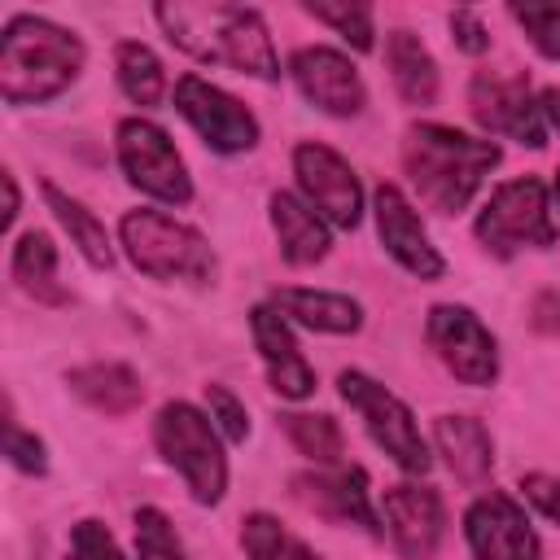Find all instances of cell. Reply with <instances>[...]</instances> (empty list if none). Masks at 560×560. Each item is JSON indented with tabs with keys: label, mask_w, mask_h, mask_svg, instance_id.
Instances as JSON below:
<instances>
[{
	"label": "cell",
	"mask_w": 560,
	"mask_h": 560,
	"mask_svg": "<svg viewBox=\"0 0 560 560\" xmlns=\"http://www.w3.org/2000/svg\"><path fill=\"white\" fill-rule=\"evenodd\" d=\"M166 39L175 48H184L188 57L197 61H210V66H232L241 74H254V79H276L280 74V61H276V48H271V35L262 26V13L258 9H245V4H158L153 9Z\"/></svg>",
	"instance_id": "1"
},
{
	"label": "cell",
	"mask_w": 560,
	"mask_h": 560,
	"mask_svg": "<svg viewBox=\"0 0 560 560\" xmlns=\"http://www.w3.org/2000/svg\"><path fill=\"white\" fill-rule=\"evenodd\" d=\"M402 166L429 210L455 214L472 201L481 179L499 166V144L472 140L455 127L416 122V127H407V140H402Z\"/></svg>",
	"instance_id": "2"
},
{
	"label": "cell",
	"mask_w": 560,
	"mask_h": 560,
	"mask_svg": "<svg viewBox=\"0 0 560 560\" xmlns=\"http://www.w3.org/2000/svg\"><path fill=\"white\" fill-rule=\"evenodd\" d=\"M83 70V39L48 18H13L0 39V96L9 105H39L61 96Z\"/></svg>",
	"instance_id": "3"
},
{
	"label": "cell",
	"mask_w": 560,
	"mask_h": 560,
	"mask_svg": "<svg viewBox=\"0 0 560 560\" xmlns=\"http://www.w3.org/2000/svg\"><path fill=\"white\" fill-rule=\"evenodd\" d=\"M118 232H122V249L136 262V271L153 280H192V284L214 280V254L197 228L162 210H131L122 214Z\"/></svg>",
	"instance_id": "4"
},
{
	"label": "cell",
	"mask_w": 560,
	"mask_h": 560,
	"mask_svg": "<svg viewBox=\"0 0 560 560\" xmlns=\"http://www.w3.org/2000/svg\"><path fill=\"white\" fill-rule=\"evenodd\" d=\"M153 442L171 468L188 481L197 503H219L228 490V459L206 411L192 402H166L153 420Z\"/></svg>",
	"instance_id": "5"
},
{
	"label": "cell",
	"mask_w": 560,
	"mask_h": 560,
	"mask_svg": "<svg viewBox=\"0 0 560 560\" xmlns=\"http://www.w3.org/2000/svg\"><path fill=\"white\" fill-rule=\"evenodd\" d=\"M477 241L494 254V258H512L516 249L534 245H551L556 241V223L547 210V188L538 179H508L490 192L486 210L477 214Z\"/></svg>",
	"instance_id": "6"
},
{
	"label": "cell",
	"mask_w": 560,
	"mask_h": 560,
	"mask_svg": "<svg viewBox=\"0 0 560 560\" xmlns=\"http://www.w3.org/2000/svg\"><path fill=\"white\" fill-rule=\"evenodd\" d=\"M337 385H341V398L363 416L372 442H376L402 472H429L433 455H429V446H424V438H420V429H416V420H411V407H407L398 394H389L381 381H372V376H363V372H354V368L341 372Z\"/></svg>",
	"instance_id": "7"
},
{
	"label": "cell",
	"mask_w": 560,
	"mask_h": 560,
	"mask_svg": "<svg viewBox=\"0 0 560 560\" xmlns=\"http://www.w3.org/2000/svg\"><path fill=\"white\" fill-rule=\"evenodd\" d=\"M118 166L140 192H149L158 201L184 206L192 197V179L184 171V158L175 153L171 136L149 118H122L118 122Z\"/></svg>",
	"instance_id": "8"
},
{
	"label": "cell",
	"mask_w": 560,
	"mask_h": 560,
	"mask_svg": "<svg viewBox=\"0 0 560 560\" xmlns=\"http://www.w3.org/2000/svg\"><path fill=\"white\" fill-rule=\"evenodd\" d=\"M429 346L438 350L442 368L464 381V385H490L499 376V350H494V337L490 328L468 311V306H433L429 311Z\"/></svg>",
	"instance_id": "9"
},
{
	"label": "cell",
	"mask_w": 560,
	"mask_h": 560,
	"mask_svg": "<svg viewBox=\"0 0 560 560\" xmlns=\"http://www.w3.org/2000/svg\"><path fill=\"white\" fill-rule=\"evenodd\" d=\"M175 109L192 122V131L214 153H245L258 144V118L236 96L206 83L201 74H184L175 83Z\"/></svg>",
	"instance_id": "10"
},
{
	"label": "cell",
	"mask_w": 560,
	"mask_h": 560,
	"mask_svg": "<svg viewBox=\"0 0 560 560\" xmlns=\"http://www.w3.org/2000/svg\"><path fill=\"white\" fill-rule=\"evenodd\" d=\"M468 109H472V118H477L486 131L512 136V140H521V144H529V149H542V144H547L542 105H534L529 83H525L521 74H494V70L472 74Z\"/></svg>",
	"instance_id": "11"
},
{
	"label": "cell",
	"mask_w": 560,
	"mask_h": 560,
	"mask_svg": "<svg viewBox=\"0 0 560 560\" xmlns=\"http://www.w3.org/2000/svg\"><path fill=\"white\" fill-rule=\"evenodd\" d=\"M293 175L306 192V201L337 228H354L363 214V188L359 175L346 166L341 153L328 144H298L293 149Z\"/></svg>",
	"instance_id": "12"
},
{
	"label": "cell",
	"mask_w": 560,
	"mask_h": 560,
	"mask_svg": "<svg viewBox=\"0 0 560 560\" xmlns=\"http://www.w3.org/2000/svg\"><path fill=\"white\" fill-rule=\"evenodd\" d=\"M464 534L477 560H538V534L512 494L490 490L464 512Z\"/></svg>",
	"instance_id": "13"
},
{
	"label": "cell",
	"mask_w": 560,
	"mask_h": 560,
	"mask_svg": "<svg viewBox=\"0 0 560 560\" xmlns=\"http://www.w3.org/2000/svg\"><path fill=\"white\" fill-rule=\"evenodd\" d=\"M289 70H293L298 92L311 105H319L324 114H332V118H354L363 109V101H368L359 70L337 48H298Z\"/></svg>",
	"instance_id": "14"
},
{
	"label": "cell",
	"mask_w": 560,
	"mask_h": 560,
	"mask_svg": "<svg viewBox=\"0 0 560 560\" xmlns=\"http://www.w3.org/2000/svg\"><path fill=\"white\" fill-rule=\"evenodd\" d=\"M372 206H376V236H381L385 254H389L398 267H407L411 276L438 280V276L446 271V262H442V254L429 245V232H424L420 214L411 210V201H407L394 184H381L376 197H372Z\"/></svg>",
	"instance_id": "15"
},
{
	"label": "cell",
	"mask_w": 560,
	"mask_h": 560,
	"mask_svg": "<svg viewBox=\"0 0 560 560\" xmlns=\"http://www.w3.org/2000/svg\"><path fill=\"white\" fill-rule=\"evenodd\" d=\"M293 494L319 512L324 521L332 525H359L368 529L372 538H381V521H376V508H372V494H368V472L363 468H328V472H306L293 481Z\"/></svg>",
	"instance_id": "16"
},
{
	"label": "cell",
	"mask_w": 560,
	"mask_h": 560,
	"mask_svg": "<svg viewBox=\"0 0 560 560\" xmlns=\"http://www.w3.org/2000/svg\"><path fill=\"white\" fill-rule=\"evenodd\" d=\"M385 525H389V538H394L402 560H429L438 551L442 525H446L438 490L420 486V481L389 486L385 490Z\"/></svg>",
	"instance_id": "17"
},
{
	"label": "cell",
	"mask_w": 560,
	"mask_h": 560,
	"mask_svg": "<svg viewBox=\"0 0 560 560\" xmlns=\"http://www.w3.org/2000/svg\"><path fill=\"white\" fill-rule=\"evenodd\" d=\"M249 328H254V346H258V354H262V368H267L271 389H276L280 398H293V402L306 398V394L315 389V372H311V363L302 359V350H298V341H293L284 315H280L276 306H254V311H249Z\"/></svg>",
	"instance_id": "18"
},
{
	"label": "cell",
	"mask_w": 560,
	"mask_h": 560,
	"mask_svg": "<svg viewBox=\"0 0 560 560\" xmlns=\"http://www.w3.org/2000/svg\"><path fill=\"white\" fill-rule=\"evenodd\" d=\"M433 442H438V455L446 459V468L464 486H481L490 477L494 442H490L481 420H472V416H438L433 420Z\"/></svg>",
	"instance_id": "19"
},
{
	"label": "cell",
	"mask_w": 560,
	"mask_h": 560,
	"mask_svg": "<svg viewBox=\"0 0 560 560\" xmlns=\"http://www.w3.org/2000/svg\"><path fill=\"white\" fill-rule=\"evenodd\" d=\"M271 228L280 241V254L289 267H311L328 254V228L324 219L298 201L293 192H271Z\"/></svg>",
	"instance_id": "20"
},
{
	"label": "cell",
	"mask_w": 560,
	"mask_h": 560,
	"mask_svg": "<svg viewBox=\"0 0 560 560\" xmlns=\"http://www.w3.org/2000/svg\"><path fill=\"white\" fill-rule=\"evenodd\" d=\"M66 385H70L74 398H83L92 411H105V416H127L144 398V385H140V376L127 363H88V368H74L66 376Z\"/></svg>",
	"instance_id": "21"
},
{
	"label": "cell",
	"mask_w": 560,
	"mask_h": 560,
	"mask_svg": "<svg viewBox=\"0 0 560 560\" xmlns=\"http://www.w3.org/2000/svg\"><path fill=\"white\" fill-rule=\"evenodd\" d=\"M276 311L315 328V332H359L363 306L346 293H324V289H276L271 293Z\"/></svg>",
	"instance_id": "22"
},
{
	"label": "cell",
	"mask_w": 560,
	"mask_h": 560,
	"mask_svg": "<svg viewBox=\"0 0 560 560\" xmlns=\"http://www.w3.org/2000/svg\"><path fill=\"white\" fill-rule=\"evenodd\" d=\"M385 66L402 101L411 105H433L438 101V61L411 31H389L385 35Z\"/></svg>",
	"instance_id": "23"
},
{
	"label": "cell",
	"mask_w": 560,
	"mask_h": 560,
	"mask_svg": "<svg viewBox=\"0 0 560 560\" xmlns=\"http://www.w3.org/2000/svg\"><path fill=\"white\" fill-rule=\"evenodd\" d=\"M13 280L35 302H48V306L66 302V289L57 284V245H52L48 232H22L18 236V245H13Z\"/></svg>",
	"instance_id": "24"
},
{
	"label": "cell",
	"mask_w": 560,
	"mask_h": 560,
	"mask_svg": "<svg viewBox=\"0 0 560 560\" xmlns=\"http://www.w3.org/2000/svg\"><path fill=\"white\" fill-rule=\"evenodd\" d=\"M44 201H48V210L57 214V223L70 232V241L79 245V254L92 262V267H109L114 262V249H109V232H105V223L83 206V201H74V197H66L57 184H44Z\"/></svg>",
	"instance_id": "25"
},
{
	"label": "cell",
	"mask_w": 560,
	"mask_h": 560,
	"mask_svg": "<svg viewBox=\"0 0 560 560\" xmlns=\"http://www.w3.org/2000/svg\"><path fill=\"white\" fill-rule=\"evenodd\" d=\"M114 66H118V88H122L136 105H158V101H162L166 74H162V61L153 57L149 44L122 39V44L114 48Z\"/></svg>",
	"instance_id": "26"
},
{
	"label": "cell",
	"mask_w": 560,
	"mask_h": 560,
	"mask_svg": "<svg viewBox=\"0 0 560 560\" xmlns=\"http://www.w3.org/2000/svg\"><path fill=\"white\" fill-rule=\"evenodd\" d=\"M241 547H245L249 560H319L298 534H289V529H284L276 516H267V512L245 516Z\"/></svg>",
	"instance_id": "27"
},
{
	"label": "cell",
	"mask_w": 560,
	"mask_h": 560,
	"mask_svg": "<svg viewBox=\"0 0 560 560\" xmlns=\"http://www.w3.org/2000/svg\"><path fill=\"white\" fill-rule=\"evenodd\" d=\"M280 424H284L289 442H293L306 459H315V464H324V468H337V464H341V429H337L332 416L289 411V416H280Z\"/></svg>",
	"instance_id": "28"
},
{
	"label": "cell",
	"mask_w": 560,
	"mask_h": 560,
	"mask_svg": "<svg viewBox=\"0 0 560 560\" xmlns=\"http://www.w3.org/2000/svg\"><path fill=\"white\" fill-rule=\"evenodd\" d=\"M508 13L521 22V31L542 57L560 61V0H516L508 4Z\"/></svg>",
	"instance_id": "29"
},
{
	"label": "cell",
	"mask_w": 560,
	"mask_h": 560,
	"mask_svg": "<svg viewBox=\"0 0 560 560\" xmlns=\"http://www.w3.org/2000/svg\"><path fill=\"white\" fill-rule=\"evenodd\" d=\"M136 560H188L166 512H158V508L136 512Z\"/></svg>",
	"instance_id": "30"
},
{
	"label": "cell",
	"mask_w": 560,
	"mask_h": 560,
	"mask_svg": "<svg viewBox=\"0 0 560 560\" xmlns=\"http://www.w3.org/2000/svg\"><path fill=\"white\" fill-rule=\"evenodd\" d=\"M306 13L315 18V22H324V26H332L346 44H354L359 52H368L372 48V9L368 4H306Z\"/></svg>",
	"instance_id": "31"
},
{
	"label": "cell",
	"mask_w": 560,
	"mask_h": 560,
	"mask_svg": "<svg viewBox=\"0 0 560 560\" xmlns=\"http://www.w3.org/2000/svg\"><path fill=\"white\" fill-rule=\"evenodd\" d=\"M70 560H122V551L101 521H79L70 529Z\"/></svg>",
	"instance_id": "32"
},
{
	"label": "cell",
	"mask_w": 560,
	"mask_h": 560,
	"mask_svg": "<svg viewBox=\"0 0 560 560\" xmlns=\"http://www.w3.org/2000/svg\"><path fill=\"white\" fill-rule=\"evenodd\" d=\"M206 402H210V420H219V429L232 442L249 438V416H245V407L236 402V394L228 385H206Z\"/></svg>",
	"instance_id": "33"
},
{
	"label": "cell",
	"mask_w": 560,
	"mask_h": 560,
	"mask_svg": "<svg viewBox=\"0 0 560 560\" xmlns=\"http://www.w3.org/2000/svg\"><path fill=\"white\" fill-rule=\"evenodd\" d=\"M4 455H9V464H13V468L35 472V477L48 468V459H44V442H39L35 433H26L18 420H9V433H4Z\"/></svg>",
	"instance_id": "34"
},
{
	"label": "cell",
	"mask_w": 560,
	"mask_h": 560,
	"mask_svg": "<svg viewBox=\"0 0 560 560\" xmlns=\"http://www.w3.org/2000/svg\"><path fill=\"white\" fill-rule=\"evenodd\" d=\"M521 490H525V499H529L551 525H560V477H551V472H525V477H521Z\"/></svg>",
	"instance_id": "35"
},
{
	"label": "cell",
	"mask_w": 560,
	"mask_h": 560,
	"mask_svg": "<svg viewBox=\"0 0 560 560\" xmlns=\"http://www.w3.org/2000/svg\"><path fill=\"white\" fill-rule=\"evenodd\" d=\"M451 39H455V48H464L472 57L490 48V35H486V26H481V18L472 9H455L451 13Z\"/></svg>",
	"instance_id": "36"
},
{
	"label": "cell",
	"mask_w": 560,
	"mask_h": 560,
	"mask_svg": "<svg viewBox=\"0 0 560 560\" xmlns=\"http://www.w3.org/2000/svg\"><path fill=\"white\" fill-rule=\"evenodd\" d=\"M529 324H534L538 332H547V337H560V289H547V293L534 298Z\"/></svg>",
	"instance_id": "37"
},
{
	"label": "cell",
	"mask_w": 560,
	"mask_h": 560,
	"mask_svg": "<svg viewBox=\"0 0 560 560\" xmlns=\"http://www.w3.org/2000/svg\"><path fill=\"white\" fill-rule=\"evenodd\" d=\"M542 114L556 122V131H560V88H547L542 92Z\"/></svg>",
	"instance_id": "38"
},
{
	"label": "cell",
	"mask_w": 560,
	"mask_h": 560,
	"mask_svg": "<svg viewBox=\"0 0 560 560\" xmlns=\"http://www.w3.org/2000/svg\"><path fill=\"white\" fill-rule=\"evenodd\" d=\"M4 192H9V210H4V223H13L18 219V184H13V175L4 171Z\"/></svg>",
	"instance_id": "39"
},
{
	"label": "cell",
	"mask_w": 560,
	"mask_h": 560,
	"mask_svg": "<svg viewBox=\"0 0 560 560\" xmlns=\"http://www.w3.org/2000/svg\"><path fill=\"white\" fill-rule=\"evenodd\" d=\"M556 201H560V171H556Z\"/></svg>",
	"instance_id": "40"
}]
</instances>
